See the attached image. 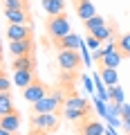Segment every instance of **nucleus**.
I'll return each instance as SVG.
<instances>
[{
	"instance_id": "f257e3e1",
	"label": "nucleus",
	"mask_w": 130,
	"mask_h": 135,
	"mask_svg": "<svg viewBox=\"0 0 130 135\" xmlns=\"http://www.w3.org/2000/svg\"><path fill=\"white\" fill-rule=\"evenodd\" d=\"M45 29H47V38L52 43L65 38L67 34H72V27H70V18L65 14H56V16H47L45 20Z\"/></svg>"
},
{
	"instance_id": "f03ea898",
	"label": "nucleus",
	"mask_w": 130,
	"mask_h": 135,
	"mask_svg": "<svg viewBox=\"0 0 130 135\" xmlns=\"http://www.w3.org/2000/svg\"><path fill=\"white\" fill-rule=\"evenodd\" d=\"M63 101H65L63 92L56 90V92H52V95L43 97L40 101L32 104V115H38V113H58L61 106H63Z\"/></svg>"
},
{
	"instance_id": "7ed1b4c3",
	"label": "nucleus",
	"mask_w": 130,
	"mask_h": 135,
	"mask_svg": "<svg viewBox=\"0 0 130 135\" xmlns=\"http://www.w3.org/2000/svg\"><path fill=\"white\" fill-rule=\"evenodd\" d=\"M56 63L63 72H74V70L81 68V54L76 50H58Z\"/></svg>"
},
{
	"instance_id": "20e7f679",
	"label": "nucleus",
	"mask_w": 130,
	"mask_h": 135,
	"mask_svg": "<svg viewBox=\"0 0 130 135\" xmlns=\"http://www.w3.org/2000/svg\"><path fill=\"white\" fill-rule=\"evenodd\" d=\"M74 128H76L79 135H106V126L99 119H92V117H85V119L76 122Z\"/></svg>"
},
{
	"instance_id": "39448f33",
	"label": "nucleus",
	"mask_w": 130,
	"mask_h": 135,
	"mask_svg": "<svg viewBox=\"0 0 130 135\" xmlns=\"http://www.w3.org/2000/svg\"><path fill=\"white\" fill-rule=\"evenodd\" d=\"M49 86L47 83H43V81H34L32 86H27L23 90V97H25V101H29V104H36V101H40L43 97H47L49 95Z\"/></svg>"
},
{
	"instance_id": "423d86ee",
	"label": "nucleus",
	"mask_w": 130,
	"mask_h": 135,
	"mask_svg": "<svg viewBox=\"0 0 130 135\" xmlns=\"http://www.w3.org/2000/svg\"><path fill=\"white\" fill-rule=\"evenodd\" d=\"M34 29L32 25H14V23H7L5 27V36L9 41H25V38H34Z\"/></svg>"
},
{
	"instance_id": "0eeeda50",
	"label": "nucleus",
	"mask_w": 130,
	"mask_h": 135,
	"mask_svg": "<svg viewBox=\"0 0 130 135\" xmlns=\"http://www.w3.org/2000/svg\"><path fill=\"white\" fill-rule=\"evenodd\" d=\"M36 50V41L34 38H25V41H9V52L11 56H27V54H34Z\"/></svg>"
},
{
	"instance_id": "6e6552de",
	"label": "nucleus",
	"mask_w": 130,
	"mask_h": 135,
	"mask_svg": "<svg viewBox=\"0 0 130 135\" xmlns=\"http://www.w3.org/2000/svg\"><path fill=\"white\" fill-rule=\"evenodd\" d=\"M0 128L11 131V133H18V128H20V113L11 110V113H7V115H0Z\"/></svg>"
},
{
	"instance_id": "1a4fd4ad",
	"label": "nucleus",
	"mask_w": 130,
	"mask_h": 135,
	"mask_svg": "<svg viewBox=\"0 0 130 135\" xmlns=\"http://www.w3.org/2000/svg\"><path fill=\"white\" fill-rule=\"evenodd\" d=\"M74 9H76L79 18H81L83 23L96 16V9H94V5H92L90 0H74Z\"/></svg>"
},
{
	"instance_id": "9d476101",
	"label": "nucleus",
	"mask_w": 130,
	"mask_h": 135,
	"mask_svg": "<svg viewBox=\"0 0 130 135\" xmlns=\"http://www.w3.org/2000/svg\"><path fill=\"white\" fill-rule=\"evenodd\" d=\"M5 18L7 23H14V25H32V16L25 9H7Z\"/></svg>"
},
{
	"instance_id": "9b49d317",
	"label": "nucleus",
	"mask_w": 130,
	"mask_h": 135,
	"mask_svg": "<svg viewBox=\"0 0 130 135\" xmlns=\"http://www.w3.org/2000/svg\"><path fill=\"white\" fill-rule=\"evenodd\" d=\"M11 70L18 72V70H32L36 72V56L34 54H27V56H16L11 61Z\"/></svg>"
},
{
	"instance_id": "f8f14e48",
	"label": "nucleus",
	"mask_w": 130,
	"mask_h": 135,
	"mask_svg": "<svg viewBox=\"0 0 130 135\" xmlns=\"http://www.w3.org/2000/svg\"><path fill=\"white\" fill-rule=\"evenodd\" d=\"M63 108H74V110H87V113H92L90 104H87L83 97L74 95V92H70V95L65 97V101H63Z\"/></svg>"
},
{
	"instance_id": "ddd939ff",
	"label": "nucleus",
	"mask_w": 130,
	"mask_h": 135,
	"mask_svg": "<svg viewBox=\"0 0 130 135\" xmlns=\"http://www.w3.org/2000/svg\"><path fill=\"white\" fill-rule=\"evenodd\" d=\"M34 81H36V72H32V70H18V72H14V86L16 88H23L25 90Z\"/></svg>"
},
{
	"instance_id": "4468645a",
	"label": "nucleus",
	"mask_w": 130,
	"mask_h": 135,
	"mask_svg": "<svg viewBox=\"0 0 130 135\" xmlns=\"http://www.w3.org/2000/svg\"><path fill=\"white\" fill-rule=\"evenodd\" d=\"M54 45H56V50H76V47H81V38H79V36H76V34H67V36H65V38H61V41H56V43H54Z\"/></svg>"
},
{
	"instance_id": "2eb2a0df",
	"label": "nucleus",
	"mask_w": 130,
	"mask_h": 135,
	"mask_svg": "<svg viewBox=\"0 0 130 135\" xmlns=\"http://www.w3.org/2000/svg\"><path fill=\"white\" fill-rule=\"evenodd\" d=\"M99 77L106 86H117L119 83V72H117V68H101L99 70Z\"/></svg>"
},
{
	"instance_id": "dca6fc26",
	"label": "nucleus",
	"mask_w": 130,
	"mask_h": 135,
	"mask_svg": "<svg viewBox=\"0 0 130 135\" xmlns=\"http://www.w3.org/2000/svg\"><path fill=\"white\" fill-rule=\"evenodd\" d=\"M43 9L47 11L49 16H56V14H63L65 9V0H40Z\"/></svg>"
},
{
	"instance_id": "f3484780",
	"label": "nucleus",
	"mask_w": 130,
	"mask_h": 135,
	"mask_svg": "<svg viewBox=\"0 0 130 135\" xmlns=\"http://www.w3.org/2000/svg\"><path fill=\"white\" fill-rule=\"evenodd\" d=\"M92 113H87V110H74V108H63V117L67 122H81V119H85V117H90Z\"/></svg>"
},
{
	"instance_id": "a211bd4d",
	"label": "nucleus",
	"mask_w": 130,
	"mask_h": 135,
	"mask_svg": "<svg viewBox=\"0 0 130 135\" xmlns=\"http://www.w3.org/2000/svg\"><path fill=\"white\" fill-rule=\"evenodd\" d=\"M103 25H108V20L103 18V16H99V14H96L94 18H90V20H85V23H83V27H85V32L90 34V32H94V29H99V27H103Z\"/></svg>"
},
{
	"instance_id": "6ab92c4d",
	"label": "nucleus",
	"mask_w": 130,
	"mask_h": 135,
	"mask_svg": "<svg viewBox=\"0 0 130 135\" xmlns=\"http://www.w3.org/2000/svg\"><path fill=\"white\" fill-rule=\"evenodd\" d=\"M11 110H16V106L11 104V95L9 92H0V115H7Z\"/></svg>"
},
{
	"instance_id": "aec40b11",
	"label": "nucleus",
	"mask_w": 130,
	"mask_h": 135,
	"mask_svg": "<svg viewBox=\"0 0 130 135\" xmlns=\"http://www.w3.org/2000/svg\"><path fill=\"white\" fill-rule=\"evenodd\" d=\"M2 9H25L29 11V0H2Z\"/></svg>"
},
{
	"instance_id": "412c9836",
	"label": "nucleus",
	"mask_w": 130,
	"mask_h": 135,
	"mask_svg": "<svg viewBox=\"0 0 130 135\" xmlns=\"http://www.w3.org/2000/svg\"><path fill=\"white\" fill-rule=\"evenodd\" d=\"M117 47H119V52L123 54V59L130 56V34H121L119 38H117Z\"/></svg>"
},
{
	"instance_id": "4be33fe9",
	"label": "nucleus",
	"mask_w": 130,
	"mask_h": 135,
	"mask_svg": "<svg viewBox=\"0 0 130 135\" xmlns=\"http://www.w3.org/2000/svg\"><path fill=\"white\" fill-rule=\"evenodd\" d=\"M110 99H112V104H115V106H121V104H123V90H121L119 86H110Z\"/></svg>"
},
{
	"instance_id": "5701e85b",
	"label": "nucleus",
	"mask_w": 130,
	"mask_h": 135,
	"mask_svg": "<svg viewBox=\"0 0 130 135\" xmlns=\"http://www.w3.org/2000/svg\"><path fill=\"white\" fill-rule=\"evenodd\" d=\"M11 83H9V74H7V70H2L0 72V92H9Z\"/></svg>"
},
{
	"instance_id": "b1692460",
	"label": "nucleus",
	"mask_w": 130,
	"mask_h": 135,
	"mask_svg": "<svg viewBox=\"0 0 130 135\" xmlns=\"http://www.w3.org/2000/svg\"><path fill=\"white\" fill-rule=\"evenodd\" d=\"M87 45H90L92 50H96V47H99V45H101V41L96 38V36H92V34H87Z\"/></svg>"
},
{
	"instance_id": "393cba45",
	"label": "nucleus",
	"mask_w": 130,
	"mask_h": 135,
	"mask_svg": "<svg viewBox=\"0 0 130 135\" xmlns=\"http://www.w3.org/2000/svg\"><path fill=\"white\" fill-rule=\"evenodd\" d=\"M119 113L123 115V119H126V117H130V106H128V104H121V106H119Z\"/></svg>"
},
{
	"instance_id": "a878e982",
	"label": "nucleus",
	"mask_w": 130,
	"mask_h": 135,
	"mask_svg": "<svg viewBox=\"0 0 130 135\" xmlns=\"http://www.w3.org/2000/svg\"><path fill=\"white\" fill-rule=\"evenodd\" d=\"M121 124H123V131H126V133H130V117H126Z\"/></svg>"
},
{
	"instance_id": "bb28decb",
	"label": "nucleus",
	"mask_w": 130,
	"mask_h": 135,
	"mask_svg": "<svg viewBox=\"0 0 130 135\" xmlns=\"http://www.w3.org/2000/svg\"><path fill=\"white\" fill-rule=\"evenodd\" d=\"M83 83H85V88H87V92H90V90H92V81H90V79H87V77H83Z\"/></svg>"
},
{
	"instance_id": "cd10ccee",
	"label": "nucleus",
	"mask_w": 130,
	"mask_h": 135,
	"mask_svg": "<svg viewBox=\"0 0 130 135\" xmlns=\"http://www.w3.org/2000/svg\"><path fill=\"white\" fill-rule=\"evenodd\" d=\"M0 135H18V133H11V131H5V128H0Z\"/></svg>"
}]
</instances>
